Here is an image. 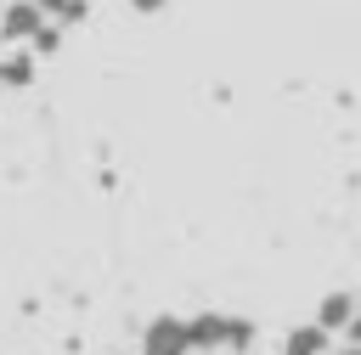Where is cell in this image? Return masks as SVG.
<instances>
[{"label": "cell", "instance_id": "1", "mask_svg": "<svg viewBox=\"0 0 361 355\" xmlns=\"http://www.w3.org/2000/svg\"><path fill=\"white\" fill-rule=\"evenodd\" d=\"M0 34H6L11 45H34V39L45 34V11H39L34 0H17V6L0 11Z\"/></svg>", "mask_w": 361, "mask_h": 355}, {"label": "cell", "instance_id": "2", "mask_svg": "<svg viewBox=\"0 0 361 355\" xmlns=\"http://www.w3.org/2000/svg\"><path fill=\"white\" fill-rule=\"evenodd\" d=\"M186 344H192V332H186V321H152L147 327V355H186Z\"/></svg>", "mask_w": 361, "mask_h": 355}, {"label": "cell", "instance_id": "3", "mask_svg": "<svg viewBox=\"0 0 361 355\" xmlns=\"http://www.w3.org/2000/svg\"><path fill=\"white\" fill-rule=\"evenodd\" d=\"M0 85H6V90L34 85V51H6V56H0Z\"/></svg>", "mask_w": 361, "mask_h": 355}, {"label": "cell", "instance_id": "4", "mask_svg": "<svg viewBox=\"0 0 361 355\" xmlns=\"http://www.w3.org/2000/svg\"><path fill=\"white\" fill-rule=\"evenodd\" d=\"M45 17H56V23H79L85 17V0H34Z\"/></svg>", "mask_w": 361, "mask_h": 355}, {"label": "cell", "instance_id": "5", "mask_svg": "<svg viewBox=\"0 0 361 355\" xmlns=\"http://www.w3.org/2000/svg\"><path fill=\"white\" fill-rule=\"evenodd\" d=\"M56 45H62V34H56V28H45V34L34 39V51H56Z\"/></svg>", "mask_w": 361, "mask_h": 355}, {"label": "cell", "instance_id": "6", "mask_svg": "<svg viewBox=\"0 0 361 355\" xmlns=\"http://www.w3.org/2000/svg\"><path fill=\"white\" fill-rule=\"evenodd\" d=\"M135 11H158V6H169V0H130Z\"/></svg>", "mask_w": 361, "mask_h": 355}]
</instances>
